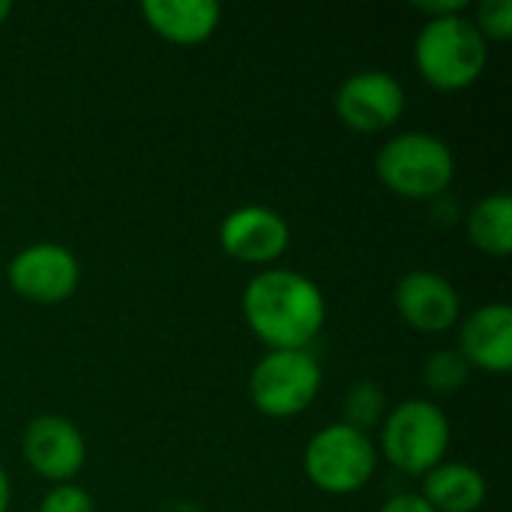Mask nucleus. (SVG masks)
Segmentation results:
<instances>
[{
	"label": "nucleus",
	"instance_id": "nucleus-22",
	"mask_svg": "<svg viewBox=\"0 0 512 512\" xmlns=\"http://www.w3.org/2000/svg\"><path fill=\"white\" fill-rule=\"evenodd\" d=\"M9 504H12V483L6 468L0 465V512H9Z\"/></svg>",
	"mask_w": 512,
	"mask_h": 512
},
{
	"label": "nucleus",
	"instance_id": "nucleus-15",
	"mask_svg": "<svg viewBox=\"0 0 512 512\" xmlns=\"http://www.w3.org/2000/svg\"><path fill=\"white\" fill-rule=\"evenodd\" d=\"M468 240L474 249L492 258H507L512 252V198L507 192H492L480 198L465 219Z\"/></svg>",
	"mask_w": 512,
	"mask_h": 512
},
{
	"label": "nucleus",
	"instance_id": "nucleus-10",
	"mask_svg": "<svg viewBox=\"0 0 512 512\" xmlns=\"http://www.w3.org/2000/svg\"><path fill=\"white\" fill-rule=\"evenodd\" d=\"M219 243L225 255L240 264H273L291 243V228L282 213L264 204L234 207L219 225Z\"/></svg>",
	"mask_w": 512,
	"mask_h": 512
},
{
	"label": "nucleus",
	"instance_id": "nucleus-4",
	"mask_svg": "<svg viewBox=\"0 0 512 512\" xmlns=\"http://www.w3.org/2000/svg\"><path fill=\"white\" fill-rule=\"evenodd\" d=\"M450 450V420L429 399H405L387 411L381 423L378 456H384L399 474L426 477L444 462Z\"/></svg>",
	"mask_w": 512,
	"mask_h": 512
},
{
	"label": "nucleus",
	"instance_id": "nucleus-17",
	"mask_svg": "<svg viewBox=\"0 0 512 512\" xmlns=\"http://www.w3.org/2000/svg\"><path fill=\"white\" fill-rule=\"evenodd\" d=\"M471 378V366L465 363V357L456 351V348H444V351H435L426 366H423V381L432 393H456L468 384Z\"/></svg>",
	"mask_w": 512,
	"mask_h": 512
},
{
	"label": "nucleus",
	"instance_id": "nucleus-12",
	"mask_svg": "<svg viewBox=\"0 0 512 512\" xmlns=\"http://www.w3.org/2000/svg\"><path fill=\"white\" fill-rule=\"evenodd\" d=\"M471 369L507 375L512 369V306L486 303L465 315L456 348Z\"/></svg>",
	"mask_w": 512,
	"mask_h": 512
},
{
	"label": "nucleus",
	"instance_id": "nucleus-13",
	"mask_svg": "<svg viewBox=\"0 0 512 512\" xmlns=\"http://www.w3.org/2000/svg\"><path fill=\"white\" fill-rule=\"evenodd\" d=\"M144 24L171 45H201L207 42L219 21L222 6L216 0H144Z\"/></svg>",
	"mask_w": 512,
	"mask_h": 512
},
{
	"label": "nucleus",
	"instance_id": "nucleus-23",
	"mask_svg": "<svg viewBox=\"0 0 512 512\" xmlns=\"http://www.w3.org/2000/svg\"><path fill=\"white\" fill-rule=\"evenodd\" d=\"M156 512H204L198 504L192 501H171V504H162Z\"/></svg>",
	"mask_w": 512,
	"mask_h": 512
},
{
	"label": "nucleus",
	"instance_id": "nucleus-21",
	"mask_svg": "<svg viewBox=\"0 0 512 512\" xmlns=\"http://www.w3.org/2000/svg\"><path fill=\"white\" fill-rule=\"evenodd\" d=\"M378 512H435L426 501H423V495H417V492H402V495H393L384 507Z\"/></svg>",
	"mask_w": 512,
	"mask_h": 512
},
{
	"label": "nucleus",
	"instance_id": "nucleus-19",
	"mask_svg": "<svg viewBox=\"0 0 512 512\" xmlns=\"http://www.w3.org/2000/svg\"><path fill=\"white\" fill-rule=\"evenodd\" d=\"M39 512H96V504L87 489L75 483H60L45 492L39 501Z\"/></svg>",
	"mask_w": 512,
	"mask_h": 512
},
{
	"label": "nucleus",
	"instance_id": "nucleus-2",
	"mask_svg": "<svg viewBox=\"0 0 512 512\" xmlns=\"http://www.w3.org/2000/svg\"><path fill=\"white\" fill-rule=\"evenodd\" d=\"M414 63L429 87L456 93L486 72L489 42L468 15L429 18L414 39Z\"/></svg>",
	"mask_w": 512,
	"mask_h": 512
},
{
	"label": "nucleus",
	"instance_id": "nucleus-11",
	"mask_svg": "<svg viewBox=\"0 0 512 512\" xmlns=\"http://www.w3.org/2000/svg\"><path fill=\"white\" fill-rule=\"evenodd\" d=\"M393 303L399 318L426 336L447 333L459 324L462 300L450 279H444L435 270H411L399 279L393 291Z\"/></svg>",
	"mask_w": 512,
	"mask_h": 512
},
{
	"label": "nucleus",
	"instance_id": "nucleus-20",
	"mask_svg": "<svg viewBox=\"0 0 512 512\" xmlns=\"http://www.w3.org/2000/svg\"><path fill=\"white\" fill-rule=\"evenodd\" d=\"M414 9L429 18H450V15H465L468 0H420L414 3Z\"/></svg>",
	"mask_w": 512,
	"mask_h": 512
},
{
	"label": "nucleus",
	"instance_id": "nucleus-24",
	"mask_svg": "<svg viewBox=\"0 0 512 512\" xmlns=\"http://www.w3.org/2000/svg\"><path fill=\"white\" fill-rule=\"evenodd\" d=\"M12 15V3L9 0H0V24Z\"/></svg>",
	"mask_w": 512,
	"mask_h": 512
},
{
	"label": "nucleus",
	"instance_id": "nucleus-5",
	"mask_svg": "<svg viewBox=\"0 0 512 512\" xmlns=\"http://www.w3.org/2000/svg\"><path fill=\"white\" fill-rule=\"evenodd\" d=\"M378 468V447L366 432L345 423H330L315 432L303 450V471L309 483L327 495L360 492Z\"/></svg>",
	"mask_w": 512,
	"mask_h": 512
},
{
	"label": "nucleus",
	"instance_id": "nucleus-6",
	"mask_svg": "<svg viewBox=\"0 0 512 512\" xmlns=\"http://www.w3.org/2000/svg\"><path fill=\"white\" fill-rule=\"evenodd\" d=\"M321 393V363L306 351H267L249 375L252 405L273 420H291Z\"/></svg>",
	"mask_w": 512,
	"mask_h": 512
},
{
	"label": "nucleus",
	"instance_id": "nucleus-3",
	"mask_svg": "<svg viewBox=\"0 0 512 512\" xmlns=\"http://www.w3.org/2000/svg\"><path fill=\"white\" fill-rule=\"evenodd\" d=\"M375 174L399 198L435 201L453 186L456 156L450 144L432 132H399L381 144Z\"/></svg>",
	"mask_w": 512,
	"mask_h": 512
},
{
	"label": "nucleus",
	"instance_id": "nucleus-8",
	"mask_svg": "<svg viewBox=\"0 0 512 512\" xmlns=\"http://www.w3.org/2000/svg\"><path fill=\"white\" fill-rule=\"evenodd\" d=\"M6 279H9V288L21 300L54 306L75 294L81 282V264L60 243H33V246H24L9 261Z\"/></svg>",
	"mask_w": 512,
	"mask_h": 512
},
{
	"label": "nucleus",
	"instance_id": "nucleus-14",
	"mask_svg": "<svg viewBox=\"0 0 512 512\" xmlns=\"http://www.w3.org/2000/svg\"><path fill=\"white\" fill-rule=\"evenodd\" d=\"M423 501L435 512H477L486 504V477L465 462H441L423 480Z\"/></svg>",
	"mask_w": 512,
	"mask_h": 512
},
{
	"label": "nucleus",
	"instance_id": "nucleus-18",
	"mask_svg": "<svg viewBox=\"0 0 512 512\" xmlns=\"http://www.w3.org/2000/svg\"><path fill=\"white\" fill-rule=\"evenodd\" d=\"M474 27L486 42H507L512 36V0H483Z\"/></svg>",
	"mask_w": 512,
	"mask_h": 512
},
{
	"label": "nucleus",
	"instance_id": "nucleus-16",
	"mask_svg": "<svg viewBox=\"0 0 512 512\" xmlns=\"http://www.w3.org/2000/svg\"><path fill=\"white\" fill-rule=\"evenodd\" d=\"M384 417H387V396L375 381H357L348 387V393L342 399V420L339 423L369 435V429L384 423Z\"/></svg>",
	"mask_w": 512,
	"mask_h": 512
},
{
	"label": "nucleus",
	"instance_id": "nucleus-9",
	"mask_svg": "<svg viewBox=\"0 0 512 512\" xmlns=\"http://www.w3.org/2000/svg\"><path fill=\"white\" fill-rule=\"evenodd\" d=\"M21 456L33 474L51 486L72 483L87 462V444L81 429L57 414H42L27 423L21 435Z\"/></svg>",
	"mask_w": 512,
	"mask_h": 512
},
{
	"label": "nucleus",
	"instance_id": "nucleus-7",
	"mask_svg": "<svg viewBox=\"0 0 512 512\" xmlns=\"http://www.w3.org/2000/svg\"><path fill=\"white\" fill-rule=\"evenodd\" d=\"M333 111L354 132H387L405 111V87L384 69H360L339 84Z\"/></svg>",
	"mask_w": 512,
	"mask_h": 512
},
{
	"label": "nucleus",
	"instance_id": "nucleus-1",
	"mask_svg": "<svg viewBox=\"0 0 512 512\" xmlns=\"http://www.w3.org/2000/svg\"><path fill=\"white\" fill-rule=\"evenodd\" d=\"M243 318L267 351H306L324 330L327 300L315 279L267 267L243 291Z\"/></svg>",
	"mask_w": 512,
	"mask_h": 512
}]
</instances>
